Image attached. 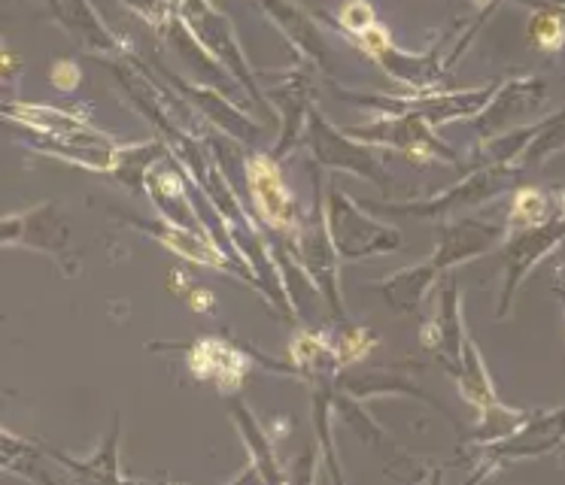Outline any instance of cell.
<instances>
[{
    "mask_svg": "<svg viewBox=\"0 0 565 485\" xmlns=\"http://www.w3.org/2000/svg\"><path fill=\"white\" fill-rule=\"evenodd\" d=\"M7 116L40 133L34 140V149H43V152L71 161V164H79V168L110 170V173L116 170L119 146L113 143L107 133L95 131L88 121L76 119L64 109L13 104L7 109Z\"/></svg>",
    "mask_w": 565,
    "mask_h": 485,
    "instance_id": "cell-1",
    "label": "cell"
},
{
    "mask_svg": "<svg viewBox=\"0 0 565 485\" xmlns=\"http://www.w3.org/2000/svg\"><path fill=\"white\" fill-rule=\"evenodd\" d=\"M504 237H508V225H499V222H487V218H444L441 225L435 228V249H431L429 261L441 273H447L454 267L499 249Z\"/></svg>",
    "mask_w": 565,
    "mask_h": 485,
    "instance_id": "cell-6",
    "label": "cell"
},
{
    "mask_svg": "<svg viewBox=\"0 0 565 485\" xmlns=\"http://www.w3.org/2000/svg\"><path fill=\"white\" fill-rule=\"evenodd\" d=\"M125 3H128L131 10L140 12L147 22L152 24L164 22V3H161V0H125Z\"/></svg>",
    "mask_w": 565,
    "mask_h": 485,
    "instance_id": "cell-29",
    "label": "cell"
},
{
    "mask_svg": "<svg viewBox=\"0 0 565 485\" xmlns=\"http://www.w3.org/2000/svg\"><path fill=\"white\" fill-rule=\"evenodd\" d=\"M456 386L462 391V398L475 407L478 412H487L492 407H499L502 400L495 395V386H492V376L483 364V355H480V346L471 340V334L466 331L462 337V358H459V370H456Z\"/></svg>",
    "mask_w": 565,
    "mask_h": 485,
    "instance_id": "cell-21",
    "label": "cell"
},
{
    "mask_svg": "<svg viewBox=\"0 0 565 485\" xmlns=\"http://www.w3.org/2000/svg\"><path fill=\"white\" fill-rule=\"evenodd\" d=\"M50 455L62 467L74 473V479H83V483H122L128 479L122 471H119V416H113V428L107 440L100 443V449L92 455V459L79 461L71 459V455H64L58 449H50Z\"/></svg>",
    "mask_w": 565,
    "mask_h": 485,
    "instance_id": "cell-22",
    "label": "cell"
},
{
    "mask_svg": "<svg viewBox=\"0 0 565 485\" xmlns=\"http://www.w3.org/2000/svg\"><path fill=\"white\" fill-rule=\"evenodd\" d=\"M135 225H140L143 230H149L152 237L159 242H164L171 252H177L185 261H192V265H204V267H220V270H228V261H225V255L216 249V242H210V237H195V230L180 228V225H173V222H140L135 218Z\"/></svg>",
    "mask_w": 565,
    "mask_h": 485,
    "instance_id": "cell-20",
    "label": "cell"
},
{
    "mask_svg": "<svg viewBox=\"0 0 565 485\" xmlns=\"http://www.w3.org/2000/svg\"><path fill=\"white\" fill-rule=\"evenodd\" d=\"M539 10L529 19V40L541 52H563L565 48V7L535 3Z\"/></svg>",
    "mask_w": 565,
    "mask_h": 485,
    "instance_id": "cell-24",
    "label": "cell"
},
{
    "mask_svg": "<svg viewBox=\"0 0 565 485\" xmlns=\"http://www.w3.org/2000/svg\"><path fill=\"white\" fill-rule=\"evenodd\" d=\"M67 240H71V230L64 225V213L55 201L31 206L19 216L0 218V246H22V249L46 252L64 265Z\"/></svg>",
    "mask_w": 565,
    "mask_h": 485,
    "instance_id": "cell-8",
    "label": "cell"
},
{
    "mask_svg": "<svg viewBox=\"0 0 565 485\" xmlns=\"http://www.w3.org/2000/svg\"><path fill=\"white\" fill-rule=\"evenodd\" d=\"M52 83H55L58 91H74L76 85L83 83V73H79L74 61H55L52 64Z\"/></svg>",
    "mask_w": 565,
    "mask_h": 485,
    "instance_id": "cell-28",
    "label": "cell"
},
{
    "mask_svg": "<svg viewBox=\"0 0 565 485\" xmlns=\"http://www.w3.org/2000/svg\"><path fill=\"white\" fill-rule=\"evenodd\" d=\"M262 7H265V12H268L274 22L280 24L282 34L296 43V48H301L310 61H317L322 71H332L329 43L320 34V28L310 22L308 12L296 7L292 0H262Z\"/></svg>",
    "mask_w": 565,
    "mask_h": 485,
    "instance_id": "cell-16",
    "label": "cell"
},
{
    "mask_svg": "<svg viewBox=\"0 0 565 485\" xmlns=\"http://www.w3.org/2000/svg\"><path fill=\"white\" fill-rule=\"evenodd\" d=\"M289 358L310 382H329L341 374V362L332 346V337L320 331H298L289 343Z\"/></svg>",
    "mask_w": 565,
    "mask_h": 485,
    "instance_id": "cell-23",
    "label": "cell"
},
{
    "mask_svg": "<svg viewBox=\"0 0 565 485\" xmlns=\"http://www.w3.org/2000/svg\"><path fill=\"white\" fill-rule=\"evenodd\" d=\"M183 355L192 376L216 386L222 395H237V388L244 386L249 362L234 349L232 343L220 337H198L192 346H183Z\"/></svg>",
    "mask_w": 565,
    "mask_h": 485,
    "instance_id": "cell-14",
    "label": "cell"
},
{
    "mask_svg": "<svg viewBox=\"0 0 565 485\" xmlns=\"http://www.w3.org/2000/svg\"><path fill=\"white\" fill-rule=\"evenodd\" d=\"M551 206V194H544L541 188H523V192H516L514 204L508 209V222H504V225H508V230L539 225V222L553 216Z\"/></svg>",
    "mask_w": 565,
    "mask_h": 485,
    "instance_id": "cell-25",
    "label": "cell"
},
{
    "mask_svg": "<svg viewBox=\"0 0 565 485\" xmlns=\"http://www.w3.org/2000/svg\"><path fill=\"white\" fill-rule=\"evenodd\" d=\"M431 128H435V125H431L423 112H417V109H405L398 119L374 121L369 128H356V131L350 133H353L356 140H369L371 146H398V149H405L407 155L419 158V161H447V164H459V158H456L454 149L447 143H441Z\"/></svg>",
    "mask_w": 565,
    "mask_h": 485,
    "instance_id": "cell-9",
    "label": "cell"
},
{
    "mask_svg": "<svg viewBox=\"0 0 565 485\" xmlns=\"http://www.w3.org/2000/svg\"><path fill=\"white\" fill-rule=\"evenodd\" d=\"M532 3H551V7H565V0H532Z\"/></svg>",
    "mask_w": 565,
    "mask_h": 485,
    "instance_id": "cell-31",
    "label": "cell"
},
{
    "mask_svg": "<svg viewBox=\"0 0 565 485\" xmlns=\"http://www.w3.org/2000/svg\"><path fill=\"white\" fill-rule=\"evenodd\" d=\"M228 410H232V422L237 428V434L244 440L246 452H249V461H253V471L262 483H282V471L277 464V455H274V446H270V436L265 434V428L258 424V419L253 416V410L246 407L244 400L234 395L228 400Z\"/></svg>",
    "mask_w": 565,
    "mask_h": 485,
    "instance_id": "cell-18",
    "label": "cell"
},
{
    "mask_svg": "<svg viewBox=\"0 0 565 485\" xmlns=\"http://www.w3.org/2000/svg\"><path fill=\"white\" fill-rule=\"evenodd\" d=\"M246 182H249V194L256 201L262 222L286 234L289 240H296L301 218L296 216V201H292V194H289L286 182H282L277 161L268 155L249 158L246 161Z\"/></svg>",
    "mask_w": 565,
    "mask_h": 485,
    "instance_id": "cell-11",
    "label": "cell"
},
{
    "mask_svg": "<svg viewBox=\"0 0 565 485\" xmlns=\"http://www.w3.org/2000/svg\"><path fill=\"white\" fill-rule=\"evenodd\" d=\"M52 15L62 22L67 34L79 40L83 46L92 52H113L116 48V36L104 28L100 15L92 10L88 0H46Z\"/></svg>",
    "mask_w": 565,
    "mask_h": 485,
    "instance_id": "cell-19",
    "label": "cell"
},
{
    "mask_svg": "<svg viewBox=\"0 0 565 485\" xmlns=\"http://www.w3.org/2000/svg\"><path fill=\"white\" fill-rule=\"evenodd\" d=\"M338 22L350 28V31L362 34V31L374 28L377 19H374V7H371L369 0H344V7L338 12Z\"/></svg>",
    "mask_w": 565,
    "mask_h": 485,
    "instance_id": "cell-27",
    "label": "cell"
},
{
    "mask_svg": "<svg viewBox=\"0 0 565 485\" xmlns=\"http://www.w3.org/2000/svg\"><path fill=\"white\" fill-rule=\"evenodd\" d=\"M326 225H329L334 252L344 261L393 255L405 246L402 230L362 213V204H353L341 188H329L326 194Z\"/></svg>",
    "mask_w": 565,
    "mask_h": 485,
    "instance_id": "cell-2",
    "label": "cell"
},
{
    "mask_svg": "<svg viewBox=\"0 0 565 485\" xmlns=\"http://www.w3.org/2000/svg\"><path fill=\"white\" fill-rule=\"evenodd\" d=\"M332 346L338 352L341 367H350V364H359L369 358V352L377 346V334L362 325H350L338 337H332Z\"/></svg>",
    "mask_w": 565,
    "mask_h": 485,
    "instance_id": "cell-26",
    "label": "cell"
},
{
    "mask_svg": "<svg viewBox=\"0 0 565 485\" xmlns=\"http://www.w3.org/2000/svg\"><path fill=\"white\" fill-rule=\"evenodd\" d=\"M441 277V270L431 265L429 255H426L417 265L405 267V270H395L390 277L374 279L371 289L381 291L383 301L390 303L398 315H414L419 306H423V301L429 298V291L435 289V282Z\"/></svg>",
    "mask_w": 565,
    "mask_h": 485,
    "instance_id": "cell-15",
    "label": "cell"
},
{
    "mask_svg": "<svg viewBox=\"0 0 565 485\" xmlns=\"http://www.w3.org/2000/svg\"><path fill=\"white\" fill-rule=\"evenodd\" d=\"M50 446L31 443L25 436L0 428V471L28 479V483H55L58 476L50 471Z\"/></svg>",
    "mask_w": 565,
    "mask_h": 485,
    "instance_id": "cell-17",
    "label": "cell"
},
{
    "mask_svg": "<svg viewBox=\"0 0 565 485\" xmlns=\"http://www.w3.org/2000/svg\"><path fill=\"white\" fill-rule=\"evenodd\" d=\"M516 170L511 164H487V168L475 170L471 176H466L462 182H456L454 188L435 194L429 201H407V204H381V201H362V206L369 209H377L383 216H411V218H435V222H444V218L456 216L459 209H468V206H480L492 201L495 194H502L508 185H514Z\"/></svg>",
    "mask_w": 565,
    "mask_h": 485,
    "instance_id": "cell-4",
    "label": "cell"
},
{
    "mask_svg": "<svg viewBox=\"0 0 565 485\" xmlns=\"http://www.w3.org/2000/svg\"><path fill=\"white\" fill-rule=\"evenodd\" d=\"M183 15L192 28V34L207 46V52H213V58H220L228 71L237 73V79L246 91L262 100V91L253 83V71H249L244 52L237 46V36H234L228 19L213 10L210 0H183Z\"/></svg>",
    "mask_w": 565,
    "mask_h": 485,
    "instance_id": "cell-10",
    "label": "cell"
},
{
    "mask_svg": "<svg viewBox=\"0 0 565 485\" xmlns=\"http://www.w3.org/2000/svg\"><path fill=\"white\" fill-rule=\"evenodd\" d=\"M189 306L198 310V313H204V310H213V298H210V291L204 289H195L189 294Z\"/></svg>",
    "mask_w": 565,
    "mask_h": 485,
    "instance_id": "cell-30",
    "label": "cell"
},
{
    "mask_svg": "<svg viewBox=\"0 0 565 485\" xmlns=\"http://www.w3.org/2000/svg\"><path fill=\"white\" fill-rule=\"evenodd\" d=\"M544 91H547V83L539 76H516L504 85H495L487 107L480 109L478 116H471V128L480 140L514 131L526 116H532L544 104Z\"/></svg>",
    "mask_w": 565,
    "mask_h": 485,
    "instance_id": "cell-7",
    "label": "cell"
},
{
    "mask_svg": "<svg viewBox=\"0 0 565 485\" xmlns=\"http://www.w3.org/2000/svg\"><path fill=\"white\" fill-rule=\"evenodd\" d=\"M441 294H438V315L423 325V346L444 364V370L456 376L459 358H462V337H466V322H462V298H459V282L456 273H444Z\"/></svg>",
    "mask_w": 565,
    "mask_h": 485,
    "instance_id": "cell-13",
    "label": "cell"
},
{
    "mask_svg": "<svg viewBox=\"0 0 565 485\" xmlns=\"http://www.w3.org/2000/svg\"><path fill=\"white\" fill-rule=\"evenodd\" d=\"M556 279H559V301L565 303V285H563V277H559V273H556Z\"/></svg>",
    "mask_w": 565,
    "mask_h": 485,
    "instance_id": "cell-32",
    "label": "cell"
},
{
    "mask_svg": "<svg viewBox=\"0 0 565 485\" xmlns=\"http://www.w3.org/2000/svg\"><path fill=\"white\" fill-rule=\"evenodd\" d=\"M565 242V209L553 213L551 218H544L539 225H526V228L511 230L504 242L499 246V252L504 258V285L499 306H495V319H508L511 306L520 285L526 282V277L535 267L547 258V255Z\"/></svg>",
    "mask_w": 565,
    "mask_h": 485,
    "instance_id": "cell-5",
    "label": "cell"
},
{
    "mask_svg": "<svg viewBox=\"0 0 565 485\" xmlns=\"http://www.w3.org/2000/svg\"><path fill=\"white\" fill-rule=\"evenodd\" d=\"M305 131H308L310 152L320 158L326 168L347 170V173H356L362 180L383 182L381 161H377V155L371 152L369 146L353 143L347 133L334 131L317 109H308Z\"/></svg>",
    "mask_w": 565,
    "mask_h": 485,
    "instance_id": "cell-12",
    "label": "cell"
},
{
    "mask_svg": "<svg viewBox=\"0 0 565 485\" xmlns=\"http://www.w3.org/2000/svg\"><path fill=\"white\" fill-rule=\"evenodd\" d=\"M565 446V407L559 410H539L532 416H523V422H516L508 434L483 443H471L462 452L468 461H475L478 467L495 471L504 461H532L544 459L556 449Z\"/></svg>",
    "mask_w": 565,
    "mask_h": 485,
    "instance_id": "cell-3",
    "label": "cell"
}]
</instances>
